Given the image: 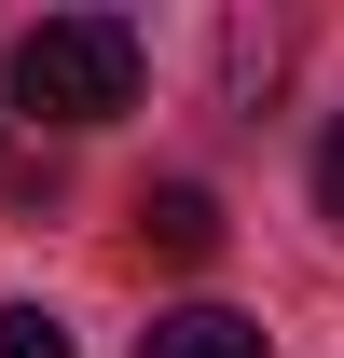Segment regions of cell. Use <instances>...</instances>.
Returning a JSON list of instances; mask_svg holds the SVG:
<instances>
[{"mask_svg":"<svg viewBox=\"0 0 344 358\" xmlns=\"http://www.w3.org/2000/svg\"><path fill=\"white\" fill-rule=\"evenodd\" d=\"M0 358H69V331H55L42 303H0Z\"/></svg>","mask_w":344,"mask_h":358,"instance_id":"277c9868","label":"cell"},{"mask_svg":"<svg viewBox=\"0 0 344 358\" xmlns=\"http://www.w3.org/2000/svg\"><path fill=\"white\" fill-rule=\"evenodd\" d=\"M317 221H344V124L317 138Z\"/></svg>","mask_w":344,"mask_h":358,"instance_id":"5b68a950","label":"cell"},{"mask_svg":"<svg viewBox=\"0 0 344 358\" xmlns=\"http://www.w3.org/2000/svg\"><path fill=\"white\" fill-rule=\"evenodd\" d=\"M124 96H138V28L124 14H42V28H14V110L110 124Z\"/></svg>","mask_w":344,"mask_h":358,"instance_id":"6da1fadb","label":"cell"},{"mask_svg":"<svg viewBox=\"0 0 344 358\" xmlns=\"http://www.w3.org/2000/svg\"><path fill=\"white\" fill-rule=\"evenodd\" d=\"M138 358H275V345H261V317H234V303H179V317L138 331Z\"/></svg>","mask_w":344,"mask_h":358,"instance_id":"7a4b0ae2","label":"cell"},{"mask_svg":"<svg viewBox=\"0 0 344 358\" xmlns=\"http://www.w3.org/2000/svg\"><path fill=\"white\" fill-rule=\"evenodd\" d=\"M138 234H152L166 262H220V193H207V179H166V193L138 207Z\"/></svg>","mask_w":344,"mask_h":358,"instance_id":"3957f363","label":"cell"}]
</instances>
